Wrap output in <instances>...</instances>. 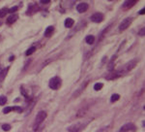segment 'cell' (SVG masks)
<instances>
[{
	"instance_id": "cell-4",
	"label": "cell",
	"mask_w": 145,
	"mask_h": 132,
	"mask_svg": "<svg viewBox=\"0 0 145 132\" xmlns=\"http://www.w3.org/2000/svg\"><path fill=\"white\" fill-rule=\"evenodd\" d=\"M137 60H131L130 62H128L127 64H125V66L122 68V72H124V73H127V72H129V71H131L132 69H134L136 65H137Z\"/></svg>"
},
{
	"instance_id": "cell-26",
	"label": "cell",
	"mask_w": 145,
	"mask_h": 132,
	"mask_svg": "<svg viewBox=\"0 0 145 132\" xmlns=\"http://www.w3.org/2000/svg\"><path fill=\"white\" fill-rule=\"evenodd\" d=\"M50 1L49 0H44V1H41V3H43V4H48V3H49Z\"/></svg>"
},
{
	"instance_id": "cell-18",
	"label": "cell",
	"mask_w": 145,
	"mask_h": 132,
	"mask_svg": "<svg viewBox=\"0 0 145 132\" xmlns=\"http://www.w3.org/2000/svg\"><path fill=\"white\" fill-rule=\"evenodd\" d=\"M119 98H120V95H119V94H113V95L111 96V98H110V101H111V102H116Z\"/></svg>"
},
{
	"instance_id": "cell-25",
	"label": "cell",
	"mask_w": 145,
	"mask_h": 132,
	"mask_svg": "<svg viewBox=\"0 0 145 132\" xmlns=\"http://www.w3.org/2000/svg\"><path fill=\"white\" fill-rule=\"evenodd\" d=\"M144 32H145V28L143 27V28H141V29H140V31H139V33H138V34H139L140 36H143V35H144Z\"/></svg>"
},
{
	"instance_id": "cell-15",
	"label": "cell",
	"mask_w": 145,
	"mask_h": 132,
	"mask_svg": "<svg viewBox=\"0 0 145 132\" xmlns=\"http://www.w3.org/2000/svg\"><path fill=\"white\" fill-rule=\"evenodd\" d=\"M86 43L87 44H90V45H92L94 42H95V37L94 36H92V35H89V36H87L86 37Z\"/></svg>"
},
{
	"instance_id": "cell-11",
	"label": "cell",
	"mask_w": 145,
	"mask_h": 132,
	"mask_svg": "<svg viewBox=\"0 0 145 132\" xmlns=\"http://www.w3.org/2000/svg\"><path fill=\"white\" fill-rule=\"evenodd\" d=\"M8 71H9V68H8V67L1 71V73H0V84L4 81V79H5V77H6L7 73H8Z\"/></svg>"
},
{
	"instance_id": "cell-2",
	"label": "cell",
	"mask_w": 145,
	"mask_h": 132,
	"mask_svg": "<svg viewBox=\"0 0 145 132\" xmlns=\"http://www.w3.org/2000/svg\"><path fill=\"white\" fill-rule=\"evenodd\" d=\"M60 85H61V80L58 77H53L49 81V87L52 88V89H54V90L58 89V87L60 86Z\"/></svg>"
},
{
	"instance_id": "cell-7",
	"label": "cell",
	"mask_w": 145,
	"mask_h": 132,
	"mask_svg": "<svg viewBox=\"0 0 145 132\" xmlns=\"http://www.w3.org/2000/svg\"><path fill=\"white\" fill-rule=\"evenodd\" d=\"M88 4L86 2H82V3H79L77 6H76V10L79 12V13H84L88 10Z\"/></svg>"
},
{
	"instance_id": "cell-9",
	"label": "cell",
	"mask_w": 145,
	"mask_h": 132,
	"mask_svg": "<svg viewBox=\"0 0 145 132\" xmlns=\"http://www.w3.org/2000/svg\"><path fill=\"white\" fill-rule=\"evenodd\" d=\"M131 130H135V125H134L133 123H131L124 124V125L120 128V132H128V131H131Z\"/></svg>"
},
{
	"instance_id": "cell-3",
	"label": "cell",
	"mask_w": 145,
	"mask_h": 132,
	"mask_svg": "<svg viewBox=\"0 0 145 132\" xmlns=\"http://www.w3.org/2000/svg\"><path fill=\"white\" fill-rule=\"evenodd\" d=\"M86 126V123H75L72 126L68 127V131L70 132H80L84 127Z\"/></svg>"
},
{
	"instance_id": "cell-27",
	"label": "cell",
	"mask_w": 145,
	"mask_h": 132,
	"mask_svg": "<svg viewBox=\"0 0 145 132\" xmlns=\"http://www.w3.org/2000/svg\"><path fill=\"white\" fill-rule=\"evenodd\" d=\"M144 13H145V10H144V8H143V9H141V10H140L139 14H140V15H142V14H144Z\"/></svg>"
},
{
	"instance_id": "cell-17",
	"label": "cell",
	"mask_w": 145,
	"mask_h": 132,
	"mask_svg": "<svg viewBox=\"0 0 145 132\" xmlns=\"http://www.w3.org/2000/svg\"><path fill=\"white\" fill-rule=\"evenodd\" d=\"M35 51H36V49H35L34 47H32V48H30V49H28V50L26 51L25 55H26V56H31V55H32V54H33Z\"/></svg>"
},
{
	"instance_id": "cell-16",
	"label": "cell",
	"mask_w": 145,
	"mask_h": 132,
	"mask_svg": "<svg viewBox=\"0 0 145 132\" xmlns=\"http://www.w3.org/2000/svg\"><path fill=\"white\" fill-rule=\"evenodd\" d=\"M87 83H88V81H86V82H85V83L82 85V86H80V87H79V89H78V90H77V91H76V92H75L73 95H74V96H76V95H78L80 92H82V90L84 89V87L87 85Z\"/></svg>"
},
{
	"instance_id": "cell-1",
	"label": "cell",
	"mask_w": 145,
	"mask_h": 132,
	"mask_svg": "<svg viewBox=\"0 0 145 132\" xmlns=\"http://www.w3.org/2000/svg\"><path fill=\"white\" fill-rule=\"evenodd\" d=\"M47 118V113L45 111H41L38 113V115L36 116V119H35V123H34V130H36L42 123L43 122L46 120Z\"/></svg>"
},
{
	"instance_id": "cell-12",
	"label": "cell",
	"mask_w": 145,
	"mask_h": 132,
	"mask_svg": "<svg viewBox=\"0 0 145 132\" xmlns=\"http://www.w3.org/2000/svg\"><path fill=\"white\" fill-rule=\"evenodd\" d=\"M64 24H65V26H66V27H68V28L72 27V25H73V19H71V18H68V19H65V22H64Z\"/></svg>"
},
{
	"instance_id": "cell-21",
	"label": "cell",
	"mask_w": 145,
	"mask_h": 132,
	"mask_svg": "<svg viewBox=\"0 0 145 132\" xmlns=\"http://www.w3.org/2000/svg\"><path fill=\"white\" fill-rule=\"evenodd\" d=\"M12 111H15V110H14V107H6V108H4L3 113H4V114H8V113H10V112H12Z\"/></svg>"
},
{
	"instance_id": "cell-10",
	"label": "cell",
	"mask_w": 145,
	"mask_h": 132,
	"mask_svg": "<svg viewBox=\"0 0 145 132\" xmlns=\"http://www.w3.org/2000/svg\"><path fill=\"white\" fill-rule=\"evenodd\" d=\"M53 31H54V27L53 26H48L47 29H46V31H45V36L46 37H50L51 36V34L53 33Z\"/></svg>"
},
{
	"instance_id": "cell-8",
	"label": "cell",
	"mask_w": 145,
	"mask_h": 132,
	"mask_svg": "<svg viewBox=\"0 0 145 132\" xmlns=\"http://www.w3.org/2000/svg\"><path fill=\"white\" fill-rule=\"evenodd\" d=\"M120 76V72H116V71H112V72H110V73H108L107 75H105V78L106 79V80H109V81H111V80H114V79H117L118 77Z\"/></svg>"
},
{
	"instance_id": "cell-20",
	"label": "cell",
	"mask_w": 145,
	"mask_h": 132,
	"mask_svg": "<svg viewBox=\"0 0 145 132\" xmlns=\"http://www.w3.org/2000/svg\"><path fill=\"white\" fill-rule=\"evenodd\" d=\"M103 88V84L102 83H97L95 85H94V89L95 90H100Z\"/></svg>"
},
{
	"instance_id": "cell-24",
	"label": "cell",
	"mask_w": 145,
	"mask_h": 132,
	"mask_svg": "<svg viewBox=\"0 0 145 132\" xmlns=\"http://www.w3.org/2000/svg\"><path fill=\"white\" fill-rule=\"evenodd\" d=\"M16 10H17V7H16V6H15V7L11 8L10 10H8V13H11V14H12V13H15Z\"/></svg>"
},
{
	"instance_id": "cell-13",
	"label": "cell",
	"mask_w": 145,
	"mask_h": 132,
	"mask_svg": "<svg viewBox=\"0 0 145 132\" xmlns=\"http://www.w3.org/2000/svg\"><path fill=\"white\" fill-rule=\"evenodd\" d=\"M136 3H137V1H135V0H132V1H126V2L123 4V7L129 9V8H131L132 6H134Z\"/></svg>"
},
{
	"instance_id": "cell-14",
	"label": "cell",
	"mask_w": 145,
	"mask_h": 132,
	"mask_svg": "<svg viewBox=\"0 0 145 132\" xmlns=\"http://www.w3.org/2000/svg\"><path fill=\"white\" fill-rule=\"evenodd\" d=\"M16 19H17V15H12L11 17H9V18H8L7 22H8L9 24H11V23H14Z\"/></svg>"
},
{
	"instance_id": "cell-6",
	"label": "cell",
	"mask_w": 145,
	"mask_h": 132,
	"mask_svg": "<svg viewBox=\"0 0 145 132\" xmlns=\"http://www.w3.org/2000/svg\"><path fill=\"white\" fill-rule=\"evenodd\" d=\"M104 19V15L102 13H95L91 16V20L93 22H101Z\"/></svg>"
},
{
	"instance_id": "cell-22",
	"label": "cell",
	"mask_w": 145,
	"mask_h": 132,
	"mask_svg": "<svg viewBox=\"0 0 145 132\" xmlns=\"http://www.w3.org/2000/svg\"><path fill=\"white\" fill-rule=\"evenodd\" d=\"M7 102V97L6 96H1L0 97V105H4Z\"/></svg>"
},
{
	"instance_id": "cell-19",
	"label": "cell",
	"mask_w": 145,
	"mask_h": 132,
	"mask_svg": "<svg viewBox=\"0 0 145 132\" xmlns=\"http://www.w3.org/2000/svg\"><path fill=\"white\" fill-rule=\"evenodd\" d=\"M7 13H8V9H6V8H3V9H1V10H0V18H3V17H5Z\"/></svg>"
},
{
	"instance_id": "cell-5",
	"label": "cell",
	"mask_w": 145,
	"mask_h": 132,
	"mask_svg": "<svg viewBox=\"0 0 145 132\" xmlns=\"http://www.w3.org/2000/svg\"><path fill=\"white\" fill-rule=\"evenodd\" d=\"M132 21H133V19H132V18H127V19H125L121 22V24H120V26H119V30H120V31H123V30L127 29V28L131 25Z\"/></svg>"
},
{
	"instance_id": "cell-23",
	"label": "cell",
	"mask_w": 145,
	"mask_h": 132,
	"mask_svg": "<svg viewBox=\"0 0 145 132\" xmlns=\"http://www.w3.org/2000/svg\"><path fill=\"white\" fill-rule=\"evenodd\" d=\"M2 129L5 130V131H9V130L11 129V125H10V124H7V123H6V124H3V125H2Z\"/></svg>"
}]
</instances>
